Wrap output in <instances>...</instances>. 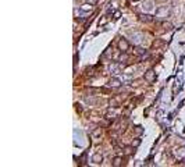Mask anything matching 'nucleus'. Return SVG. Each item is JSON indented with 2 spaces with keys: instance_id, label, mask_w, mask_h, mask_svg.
<instances>
[{
  "instance_id": "f257e3e1",
  "label": "nucleus",
  "mask_w": 185,
  "mask_h": 167,
  "mask_svg": "<svg viewBox=\"0 0 185 167\" xmlns=\"http://www.w3.org/2000/svg\"><path fill=\"white\" fill-rule=\"evenodd\" d=\"M170 16H171V6H160V7L156 8V13H155L156 20H161V21L170 18Z\"/></svg>"
},
{
  "instance_id": "f03ea898",
  "label": "nucleus",
  "mask_w": 185,
  "mask_h": 167,
  "mask_svg": "<svg viewBox=\"0 0 185 167\" xmlns=\"http://www.w3.org/2000/svg\"><path fill=\"white\" fill-rule=\"evenodd\" d=\"M117 46H118V50H120L121 53H127L129 49V43L127 39H124V38H121L120 41H118V43H117Z\"/></svg>"
},
{
  "instance_id": "7ed1b4c3",
  "label": "nucleus",
  "mask_w": 185,
  "mask_h": 167,
  "mask_svg": "<svg viewBox=\"0 0 185 167\" xmlns=\"http://www.w3.org/2000/svg\"><path fill=\"white\" fill-rule=\"evenodd\" d=\"M174 157L177 160H185V145L184 146H178L175 151H174Z\"/></svg>"
},
{
  "instance_id": "20e7f679",
  "label": "nucleus",
  "mask_w": 185,
  "mask_h": 167,
  "mask_svg": "<svg viewBox=\"0 0 185 167\" xmlns=\"http://www.w3.org/2000/svg\"><path fill=\"white\" fill-rule=\"evenodd\" d=\"M143 78H145V81L149 82V84H152V82L156 81V73H155V70L149 68L148 71L145 73V75H143Z\"/></svg>"
},
{
  "instance_id": "39448f33",
  "label": "nucleus",
  "mask_w": 185,
  "mask_h": 167,
  "mask_svg": "<svg viewBox=\"0 0 185 167\" xmlns=\"http://www.w3.org/2000/svg\"><path fill=\"white\" fill-rule=\"evenodd\" d=\"M139 20L142 21V22H146V24H149V22H153L155 21V16H152V14H149V13H143V14H139Z\"/></svg>"
},
{
  "instance_id": "423d86ee",
  "label": "nucleus",
  "mask_w": 185,
  "mask_h": 167,
  "mask_svg": "<svg viewBox=\"0 0 185 167\" xmlns=\"http://www.w3.org/2000/svg\"><path fill=\"white\" fill-rule=\"evenodd\" d=\"M121 79L118 77H111L109 79V86H111V88H120L121 86Z\"/></svg>"
},
{
  "instance_id": "0eeeda50",
  "label": "nucleus",
  "mask_w": 185,
  "mask_h": 167,
  "mask_svg": "<svg viewBox=\"0 0 185 167\" xmlns=\"http://www.w3.org/2000/svg\"><path fill=\"white\" fill-rule=\"evenodd\" d=\"M91 160H92L93 164H102V163H103V156H102L100 153H95Z\"/></svg>"
},
{
  "instance_id": "6e6552de",
  "label": "nucleus",
  "mask_w": 185,
  "mask_h": 167,
  "mask_svg": "<svg viewBox=\"0 0 185 167\" xmlns=\"http://www.w3.org/2000/svg\"><path fill=\"white\" fill-rule=\"evenodd\" d=\"M92 8H93L92 4H89V3L85 1V4H82V6L79 7V11L81 13H89V11H92Z\"/></svg>"
},
{
  "instance_id": "1a4fd4ad",
  "label": "nucleus",
  "mask_w": 185,
  "mask_h": 167,
  "mask_svg": "<svg viewBox=\"0 0 185 167\" xmlns=\"http://www.w3.org/2000/svg\"><path fill=\"white\" fill-rule=\"evenodd\" d=\"M121 64H118V63H114V64L110 65V71H113L114 74H121Z\"/></svg>"
},
{
  "instance_id": "9d476101",
  "label": "nucleus",
  "mask_w": 185,
  "mask_h": 167,
  "mask_svg": "<svg viewBox=\"0 0 185 167\" xmlns=\"http://www.w3.org/2000/svg\"><path fill=\"white\" fill-rule=\"evenodd\" d=\"M153 4H155V3H153V0H146L142 7H143V10H145V11H150V10L153 8Z\"/></svg>"
},
{
  "instance_id": "9b49d317",
  "label": "nucleus",
  "mask_w": 185,
  "mask_h": 167,
  "mask_svg": "<svg viewBox=\"0 0 185 167\" xmlns=\"http://www.w3.org/2000/svg\"><path fill=\"white\" fill-rule=\"evenodd\" d=\"M135 53H137L138 56H143V54L146 53V49L142 48V46H137V48H135Z\"/></svg>"
},
{
  "instance_id": "f8f14e48",
  "label": "nucleus",
  "mask_w": 185,
  "mask_h": 167,
  "mask_svg": "<svg viewBox=\"0 0 185 167\" xmlns=\"http://www.w3.org/2000/svg\"><path fill=\"white\" fill-rule=\"evenodd\" d=\"M134 132H135L137 135H142V134H143V128H142L141 125L134 127Z\"/></svg>"
},
{
  "instance_id": "ddd939ff",
  "label": "nucleus",
  "mask_w": 185,
  "mask_h": 167,
  "mask_svg": "<svg viewBox=\"0 0 185 167\" xmlns=\"http://www.w3.org/2000/svg\"><path fill=\"white\" fill-rule=\"evenodd\" d=\"M113 166L114 167H120L121 166V157H114V160H113Z\"/></svg>"
},
{
  "instance_id": "4468645a",
  "label": "nucleus",
  "mask_w": 185,
  "mask_h": 167,
  "mask_svg": "<svg viewBox=\"0 0 185 167\" xmlns=\"http://www.w3.org/2000/svg\"><path fill=\"white\" fill-rule=\"evenodd\" d=\"M163 116H164V111H163V110H157V113H156V120H157V121H160L161 118H163Z\"/></svg>"
},
{
  "instance_id": "2eb2a0df",
  "label": "nucleus",
  "mask_w": 185,
  "mask_h": 167,
  "mask_svg": "<svg viewBox=\"0 0 185 167\" xmlns=\"http://www.w3.org/2000/svg\"><path fill=\"white\" fill-rule=\"evenodd\" d=\"M139 145H141V139H139V138H135V141H132V146L137 148V146H139Z\"/></svg>"
},
{
  "instance_id": "dca6fc26",
  "label": "nucleus",
  "mask_w": 185,
  "mask_h": 167,
  "mask_svg": "<svg viewBox=\"0 0 185 167\" xmlns=\"http://www.w3.org/2000/svg\"><path fill=\"white\" fill-rule=\"evenodd\" d=\"M132 149H134L132 145H131V146H127L125 148V153H127V155H131V153H132Z\"/></svg>"
},
{
  "instance_id": "f3484780",
  "label": "nucleus",
  "mask_w": 185,
  "mask_h": 167,
  "mask_svg": "<svg viewBox=\"0 0 185 167\" xmlns=\"http://www.w3.org/2000/svg\"><path fill=\"white\" fill-rule=\"evenodd\" d=\"M106 116H107V118H111V117H114V116H116V111H114V110H109Z\"/></svg>"
},
{
  "instance_id": "a211bd4d",
  "label": "nucleus",
  "mask_w": 185,
  "mask_h": 167,
  "mask_svg": "<svg viewBox=\"0 0 185 167\" xmlns=\"http://www.w3.org/2000/svg\"><path fill=\"white\" fill-rule=\"evenodd\" d=\"M85 1L89 4H92V6H96V4L99 3V0H85Z\"/></svg>"
},
{
  "instance_id": "6ab92c4d",
  "label": "nucleus",
  "mask_w": 185,
  "mask_h": 167,
  "mask_svg": "<svg viewBox=\"0 0 185 167\" xmlns=\"http://www.w3.org/2000/svg\"><path fill=\"white\" fill-rule=\"evenodd\" d=\"M100 134H102V128H97V130L93 132V137H99Z\"/></svg>"
},
{
  "instance_id": "aec40b11",
  "label": "nucleus",
  "mask_w": 185,
  "mask_h": 167,
  "mask_svg": "<svg viewBox=\"0 0 185 167\" xmlns=\"http://www.w3.org/2000/svg\"><path fill=\"white\" fill-rule=\"evenodd\" d=\"M120 17H121V13L120 11H116V13H114V20H118Z\"/></svg>"
},
{
  "instance_id": "412c9836",
  "label": "nucleus",
  "mask_w": 185,
  "mask_h": 167,
  "mask_svg": "<svg viewBox=\"0 0 185 167\" xmlns=\"http://www.w3.org/2000/svg\"><path fill=\"white\" fill-rule=\"evenodd\" d=\"M163 27H164L166 29H171V28H173V25H171V24H167V22H164V24H163Z\"/></svg>"
},
{
  "instance_id": "4be33fe9",
  "label": "nucleus",
  "mask_w": 185,
  "mask_h": 167,
  "mask_svg": "<svg viewBox=\"0 0 185 167\" xmlns=\"http://www.w3.org/2000/svg\"><path fill=\"white\" fill-rule=\"evenodd\" d=\"M135 166H142V163H141V160H137V163H135Z\"/></svg>"
},
{
  "instance_id": "5701e85b",
  "label": "nucleus",
  "mask_w": 185,
  "mask_h": 167,
  "mask_svg": "<svg viewBox=\"0 0 185 167\" xmlns=\"http://www.w3.org/2000/svg\"><path fill=\"white\" fill-rule=\"evenodd\" d=\"M134 1H138V0H134Z\"/></svg>"
},
{
  "instance_id": "b1692460",
  "label": "nucleus",
  "mask_w": 185,
  "mask_h": 167,
  "mask_svg": "<svg viewBox=\"0 0 185 167\" xmlns=\"http://www.w3.org/2000/svg\"><path fill=\"white\" fill-rule=\"evenodd\" d=\"M166 1H169V0H166Z\"/></svg>"
}]
</instances>
